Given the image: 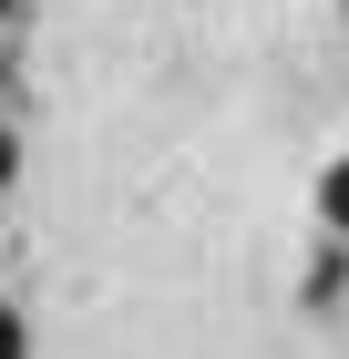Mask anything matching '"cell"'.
I'll return each mask as SVG.
<instances>
[{"instance_id": "2", "label": "cell", "mask_w": 349, "mask_h": 359, "mask_svg": "<svg viewBox=\"0 0 349 359\" xmlns=\"http://www.w3.org/2000/svg\"><path fill=\"white\" fill-rule=\"evenodd\" d=\"M0 359H21V318H11V308H0Z\"/></svg>"}, {"instance_id": "1", "label": "cell", "mask_w": 349, "mask_h": 359, "mask_svg": "<svg viewBox=\"0 0 349 359\" xmlns=\"http://www.w3.org/2000/svg\"><path fill=\"white\" fill-rule=\"evenodd\" d=\"M319 216L349 236V165H329V185H319Z\"/></svg>"}, {"instance_id": "4", "label": "cell", "mask_w": 349, "mask_h": 359, "mask_svg": "<svg viewBox=\"0 0 349 359\" xmlns=\"http://www.w3.org/2000/svg\"><path fill=\"white\" fill-rule=\"evenodd\" d=\"M0 11H11V0H0Z\"/></svg>"}, {"instance_id": "3", "label": "cell", "mask_w": 349, "mask_h": 359, "mask_svg": "<svg viewBox=\"0 0 349 359\" xmlns=\"http://www.w3.org/2000/svg\"><path fill=\"white\" fill-rule=\"evenodd\" d=\"M11 165H21V154H11V134H0V185H11Z\"/></svg>"}]
</instances>
